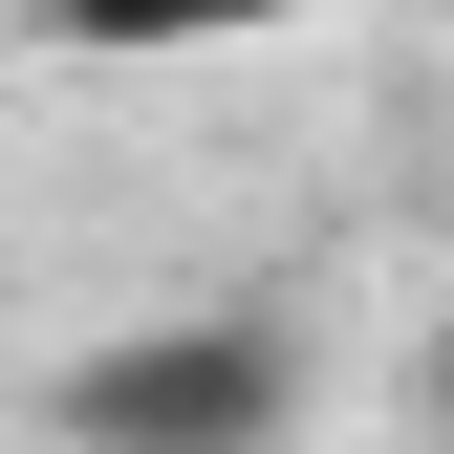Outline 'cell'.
<instances>
[{
  "label": "cell",
  "instance_id": "cell-2",
  "mask_svg": "<svg viewBox=\"0 0 454 454\" xmlns=\"http://www.w3.org/2000/svg\"><path fill=\"white\" fill-rule=\"evenodd\" d=\"M347 0H22L43 66H239V43H303Z\"/></svg>",
  "mask_w": 454,
  "mask_h": 454
},
{
  "label": "cell",
  "instance_id": "cell-1",
  "mask_svg": "<svg viewBox=\"0 0 454 454\" xmlns=\"http://www.w3.org/2000/svg\"><path fill=\"white\" fill-rule=\"evenodd\" d=\"M303 433V347L260 303H152L43 368V454H281Z\"/></svg>",
  "mask_w": 454,
  "mask_h": 454
},
{
  "label": "cell",
  "instance_id": "cell-3",
  "mask_svg": "<svg viewBox=\"0 0 454 454\" xmlns=\"http://www.w3.org/2000/svg\"><path fill=\"white\" fill-rule=\"evenodd\" d=\"M411 411H433V454H454V303H433V347H411Z\"/></svg>",
  "mask_w": 454,
  "mask_h": 454
}]
</instances>
